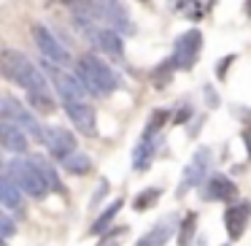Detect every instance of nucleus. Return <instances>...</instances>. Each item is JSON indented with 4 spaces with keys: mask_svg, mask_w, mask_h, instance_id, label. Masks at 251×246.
Listing matches in <instances>:
<instances>
[{
    "mask_svg": "<svg viewBox=\"0 0 251 246\" xmlns=\"http://www.w3.org/2000/svg\"><path fill=\"white\" fill-rule=\"evenodd\" d=\"M62 106H65V114L71 116V122L78 127L81 133H87V136H95V111L92 106H87V100H62Z\"/></svg>",
    "mask_w": 251,
    "mask_h": 246,
    "instance_id": "nucleus-11",
    "label": "nucleus"
},
{
    "mask_svg": "<svg viewBox=\"0 0 251 246\" xmlns=\"http://www.w3.org/2000/svg\"><path fill=\"white\" fill-rule=\"evenodd\" d=\"M141 3H149V0H141Z\"/></svg>",
    "mask_w": 251,
    "mask_h": 246,
    "instance_id": "nucleus-34",
    "label": "nucleus"
},
{
    "mask_svg": "<svg viewBox=\"0 0 251 246\" xmlns=\"http://www.w3.org/2000/svg\"><path fill=\"white\" fill-rule=\"evenodd\" d=\"M173 71H176V62L168 57V60L159 62V65L151 71V84H154V87H168L170 79H173Z\"/></svg>",
    "mask_w": 251,
    "mask_h": 246,
    "instance_id": "nucleus-20",
    "label": "nucleus"
},
{
    "mask_svg": "<svg viewBox=\"0 0 251 246\" xmlns=\"http://www.w3.org/2000/svg\"><path fill=\"white\" fill-rule=\"evenodd\" d=\"M27 100H30V106H33V109L44 111V114H51V111H54V100H51V95H49V92L27 95Z\"/></svg>",
    "mask_w": 251,
    "mask_h": 246,
    "instance_id": "nucleus-26",
    "label": "nucleus"
},
{
    "mask_svg": "<svg viewBox=\"0 0 251 246\" xmlns=\"http://www.w3.org/2000/svg\"><path fill=\"white\" fill-rule=\"evenodd\" d=\"M33 38H35V46L41 49V55H44L49 62H57V65H68L71 55H68L65 46H62L60 41H57L54 35H51L49 30H46V27L35 25V27H33Z\"/></svg>",
    "mask_w": 251,
    "mask_h": 246,
    "instance_id": "nucleus-9",
    "label": "nucleus"
},
{
    "mask_svg": "<svg viewBox=\"0 0 251 246\" xmlns=\"http://www.w3.org/2000/svg\"><path fill=\"white\" fill-rule=\"evenodd\" d=\"M3 76L11 79L14 84L25 89L27 95H35V92H49L46 89V82L41 76V71L22 55V52H14V49H6L3 52Z\"/></svg>",
    "mask_w": 251,
    "mask_h": 246,
    "instance_id": "nucleus-1",
    "label": "nucleus"
},
{
    "mask_svg": "<svg viewBox=\"0 0 251 246\" xmlns=\"http://www.w3.org/2000/svg\"><path fill=\"white\" fill-rule=\"evenodd\" d=\"M200 195L205 197V200H235L238 187H235V181L227 179L224 173H213L211 179L205 181V187H202Z\"/></svg>",
    "mask_w": 251,
    "mask_h": 246,
    "instance_id": "nucleus-13",
    "label": "nucleus"
},
{
    "mask_svg": "<svg viewBox=\"0 0 251 246\" xmlns=\"http://www.w3.org/2000/svg\"><path fill=\"white\" fill-rule=\"evenodd\" d=\"M78 30L92 41V46H98L100 52H105L108 57H122L125 55V46H122V38L116 35V30H105V27H98L92 19H76Z\"/></svg>",
    "mask_w": 251,
    "mask_h": 246,
    "instance_id": "nucleus-4",
    "label": "nucleus"
},
{
    "mask_svg": "<svg viewBox=\"0 0 251 246\" xmlns=\"http://www.w3.org/2000/svg\"><path fill=\"white\" fill-rule=\"evenodd\" d=\"M232 60H235V55H227V57L222 60V65L216 68V76H219V79H224V73H227V68H229V65H232Z\"/></svg>",
    "mask_w": 251,
    "mask_h": 246,
    "instance_id": "nucleus-29",
    "label": "nucleus"
},
{
    "mask_svg": "<svg viewBox=\"0 0 251 246\" xmlns=\"http://www.w3.org/2000/svg\"><path fill=\"white\" fill-rule=\"evenodd\" d=\"M0 111H3V119H11L17 127H22L25 133H30L33 138H38V141H41L44 127L35 122V116L30 114V111L19 103V100H14V98H8V95H6V98H3V103H0Z\"/></svg>",
    "mask_w": 251,
    "mask_h": 246,
    "instance_id": "nucleus-6",
    "label": "nucleus"
},
{
    "mask_svg": "<svg viewBox=\"0 0 251 246\" xmlns=\"http://www.w3.org/2000/svg\"><path fill=\"white\" fill-rule=\"evenodd\" d=\"M62 168L71 170V173H76V176H81V173H89L92 160H89L87 154H71L68 160H62Z\"/></svg>",
    "mask_w": 251,
    "mask_h": 246,
    "instance_id": "nucleus-21",
    "label": "nucleus"
},
{
    "mask_svg": "<svg viewBox=\"0 0 251 246\" xmlns=\"http://www.w3.org/2000/svg\"><path fill=\"white\" fill-rule=\"evenodd\" d=\"M243 143H246V154H249V160H251V125L243 130Z\"/></svg>",
    "mask_w": 251,
    "mask_h": 246,
    "instance_id": "nucleus-30",
    "label": "nucleus"
},
{
    "mask_svg": "<svg viewBox=\"0 0 251 246\" xmlns=\"http://www.w3.org/2000/svg\"><path fill=\"white\" fill-rule=\"evenodd\" d=\"M243 11L249 14V19H251V0H246V6H243Z\"/></svg>",
    "mask_w": 251,
    "mask_h": 246,
    "instance_id": "nucleus-33",
    "label": "nucleus"
},
{
    "mask_svg": "<svg viewBox=\"0 0 251 246\" xmlns=\"http://www.w3.org/2000/svg\"><path fill=\"white\" fill-rule=\"evenodd\" d=\"M189 116H192V109H189V106H184V109H181L178 114H173V125H184V122L189 119Z\"/></svg>",
    "mask_w": 251,
    "mask_h": 246,
    "instance_id": "nucleus-28",
    "label": "nucleus"
},
{
    "mask_svg": "<svg viewBox=\"0 0 251 246\" xmlns=\"http://www.w3.org/2000/svg\"><path fill=\"white\" fill-rule=\"evenodd\" d=\"M168 119H170V111H168V109L151 111V116H149V125H146V130H143V138H151L154 133H159V127H162Z\"/></svg>",
    "mask_w": 251,
    "mask_h": 246,
    "instance_id": "nucleus-22",
    "label": "nucleus"
},
{
    "mask_svg": "<svg viewBox=\"0 0 251 246\" xmlns=\"http://www.w3.org/2000/svg\"><path fill=\"white\" fill-rule=\"evenodd\" d=\"M0 138H3V146L8 152H25L27 149V136H25L22 127H17L11 119L0 122Z\"/></svg>",
    "mask_w": 251,
    "mask_h": 246,
    "instance_id": "nucleus-15",
    "label": "nucleus"
},
{
    "mask_svg": "<svg viewBox=\"0 0 251 246\" xmlns=\"http://www.w3.org/2000/svg\"><path fill=\"white\" fill-rule=\"evenodd\" d=\"M35 163H38V168L44 170V176H46V181H49V187L51 190L57 192V195H65V187H62V181H60V176L54 173V168H51L49 163H46V160H41V157H33Z\"/></svg>",
    "mask_w": 251,
    "mask_h": 246,
    "instance_id": "nucleus-23",
    "label": "nucleus"
},
{
    "mask_svg": "<svg viewBox=\"0 0 251 246\" xmlns=\"http://www.w3.org/2000/svg\"><path fill=\"white\" fill-rule=\"evenodd\" d=\"M0 200H3V208H19L22 206V192H19V187L14 184L8 176H3V181H0Z\"/></svg>",
    "mask_w": 251,
    "mask_h": 246,
    "instance_id": "nucleus-19",
    "label": "nucleus"
},
{
    "mask_svg": "<svg viewBox=\"0 0 251 246\" xmlns=\"http://www.w3.org/2000/svg\"><path fill=\"white\" fill-rule=\"evenodd\" d=\"M154 152H157V138H151V141L143 138V141L132 149V165H135V170H146L154 160Z\"/></svg>",
    "mask_w": 251,
    "mask_h": 246,
    "instance_id": "nucleus-17",
    "label": "nucleus"
},
{
    "mask_svg": "<svg viewBox=\"0 0 251 246\" xmlns=\"http://www.w3.org/2000/svg\"><path fill=\"white\" fill-rule=\"evenodd\" d=\"M0 230H3V238H11V235H14V222L8 219V214L0 217Z\"/></svg>",
    "mask_w": 251,
    "mask_h": 246,
    "instance_id": "nucleus-27",
    "label": "nucleus"
},
{
    "mask_svg": "<svg viewBox=\"0 0 251 246\" xmlns=\"http://www.w3.org/2000/svg\"><path fill=\"white\" fill-rule=\"evenodd\" d=\"M95 6H98L100 17H103L114 30H119V33H132V30H135L119 0H95Z\"/></svg>",
    "mask_w": 251,
    "mask_h": 246,
    "instance_id": "nucleus-10",
    "label": "nucleus"
},
{
    "mask_svg": "<svg viewBox=\"0 0 251 246\" xmlns=\"http://www.w3.org/2000/svg\"><path fill=\"white\" fill-rule=\"evenodd\" d=\"M197 227V214H186L184 222H181V233H178V246H189L192 244V235H195Z\"/></svg>",
    "mask_w": 251,
    "mask_h": 246,
    "instance_id": "nucleus-25",
    "label": "nucleus"
},
{
    "mask_svg": "<svg viewBox=\"0 0 251 246\" xmlns=\"http://www.w3.org/2000/svg\"><path fill=\"white\" fill-rule=\"evenodd\" d=\"M122 206H125V203H122V197H119V200L111 203V206L105 208V211H103V214H100V217L92 222V227H89V235H103L105 230L111 227V222H114V217L119 214V208H122Z\"/></svg>",
    "mask_w": 251,
    "mask_h": 246,
    "instance_id": "nucleus-18",
    "label": "nucleus"
},
{
    "mask_svg": "<svg viewBox=\"0 0 251 246\" xmlns=\"http://www.w3.org/2000/svg\"><path fill=\"white\" fill-rule=\"evenodd\" d=\"M200 49H202V33H200V30H186L184 35H178V38H176L170 60L176 62V68L189 71V68L195 65L197 52H200Z\"/></svg>",
    "mask_w": 251,
    "mask_h": 246,
    "instance_id": "nucleus-5",
    "label": "nucleus"
},
{
    "mask_svg": "<svg viewBox=\"0 0 251 246\" xmlns=\"http://www.w3.org/2000/svg\"><path fill=\"white\" fill-rule=\"evenodd\" d=\"M105 190H108V181H105V179H103V181H100V190H98V195H95V197H92V206H95V203H100V197H103V195H105Z\"/></svg>",
    "mask_w": 251,
    "mask_h": 246,
    "instance_id": "nucleus-32",
    "label": "nucleus"
},
{
    "mask_svg": "<svg viewBox=\"0 0 251 246\" xmlns=\"http://www.w3.org/2000/svg\"><path fill=\"white\" fill-rule=\"evenodd\" d=\"M159 197H162V190H159V187H154V190H143L141 195L135 197L132 206H135V211H146V208H151Z\"/></svg>",
    "mask_w": 251,
    "mask_h": 246,
    "instance_id": "nucleus-24",
    "label": "nucleus"
},
{
    "mask_svg": "<svg viewBox=\"0 0 251 246\" xmlns=\"http://www.w3.org/2000/svg\"><path fill=\"white\" fill-rule=\"evenodd\" d=\"M46 71L51 73V82H54L57 92L62 95V100H84V98H87V89H84V84H81V79H78V76L54 71V68H46Z\"/></svg>",
    "mask_w": 251,
    "mask_h": 246,
    "instance_id": "nucleus-12",
    "label": "nucleus"
},
{
    "mask_svg": "<svg viewBox=\"0 0 251 246\" xmlns=\"http://www.w3.org/2000/svg\"><path fill=\"white\" fill-rule=\"evenodd\" d=\"M3 176H8V179H11L19 190L27 192L30 197H44L46 192H49V181H46L44 170L38 168L35 160H22V157L11 160V163H6Z\"/></svg>",
    "mask_w": 251,
    "mask_h": 246,
    "instance_id": "nucleus-2",
    "label": "nucleus"
},
{
    "mask_svg": "<svg viewBox=\"0 0 251 246\" xmlns=\"http://www.w3.org/2000/svg\"><path fill=\"white\" fill-rule=\"evenodd\" d=\"M41 141L49 149L51 157H57V160H68L71 154H76V138H73V133H68L65 127H44Z\"/></svg>",
    "mask_w": 251,
    "mask_h": 246,
    "instance_id": "nucleus-7",
    "label": "nucleus"
},
{
    "mask_svg": "<svg viewBox=\"0 0 251 246\" xmlns=\"http://www.w3.org/2000/svg\"><path fill=\"white\" fill-rule=\"evenodd\" d=\"M173 227H176L173 217L159 219V222H157V227H154L151 233H146V235H143V238L138 241L135 246H165V244H168V238L173 235Z\"/></svg>",
    "mask_w": 251,
    "mask_h": 246,
    "instance_id": "nucleus-16",
    "label": "nucleus"
},
{
    "mask_svg": "<svg viewBox=\"0 0 251 246\" xmlns=\"http://www.w3.org/2000/svg\"><path fill=\"white\" fill-rule=\"evenodd\" d=\"M208 168H211V152H208L205 146L197 149L195 157L189 160V165H186L184 176H181V187H178V195H186V192L192 190V187H197L202 181V176L208 173Z\"/></svg>",
    "mask_w": 251,
    "mask_h": 246,
    "instance_id": "nucleus-8",
    "label": "nucleus"
},
{
    "mask_svg": "<svg viewBox=\"0 0 251 246\" xmlns=\"http://www.w3.org/2000/svg\"><path fill=\"white\" fill-rule=\"evenodd\" d=\"M205 95H208V106H211V109H216V106H219V95H213L211 87H205Z\"/></svg>",
    "mask_w": 251,
    "mask_h": 246,
    "instance_id": "nucleus-31",
    "label": "nucleus"
},
{
    "mask_svg": "<svg viewBox=\"0 0 251 246\" xmlns=\"http://www.w3.org/2000/svg\"><path fill=\"white\" fill-rule=\"evenodd\" d=\"M249 217H251V203H246V200L238 203V206H229L227 211H224V224H227V233L232 241H238L240 235H243Z\"/></svg>",
    "mask_w": 251,
    "mask_h": 246,
    "instance_id": "nucleus-14",
    "label": "nucleus"
},
{
    "mask_svg": "<svg viewBox=\"0 0 251 246\" xmlns=\"http://www.w3.org/2000/svg\"><path fill=\"white\" fill-rule=\"evenodd\" d=\"M76 76L81 79L84 89H89L92 95H108L119 87L116 73L111 71L100 57H92V55L81 57V62H78V68H76Z\"/></svg>",
    "mask_w": 251,
    "mask_h": 246,
    "instance_id": "nucleus-3",
    "label": "nucleus"
}]
</instances>
